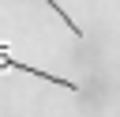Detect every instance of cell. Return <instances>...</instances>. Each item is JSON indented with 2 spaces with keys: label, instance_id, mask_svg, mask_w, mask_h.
I'll return each mask as SVG.
<instances>
[{
  "label": "cell",
  "instance_id": "obj_1",
  "mask_svg": "<svg viewBox=\"0 0 120 117\" xmlns=\"http://www.w3.org/2000/svg\"><path fill=\"white\" fill-rule=\"evenodd\" d=\"M0 72H26V75H38V79L56 83V87H64V91H79V83H71V79H64V75H52V72H41V68H30V64L15 60V57H11L4 45H0Z\"/></svg>",
  "mask_w": 120,
  "mask_h": 117
},
{
  "label": "cell",
  "instance_id": "obj_2",
  "mask_svg": "<svg viewBox=\"0 0 120 117\" xmlns=\"http://www.w3.org/2000/svg\"><path fill=\"white\" fill-rule=\"evenodd\" d=\"M45 4H49V8H52V11H56V15H60V19H64V26H68V30H75V38H82V30H79V26H75V19H71V15H68V11H64V8H60V4H56V0H45Z\"/></svg>",
  "mask_w": 120,
  "mask_h": 117
}]
</instances>
